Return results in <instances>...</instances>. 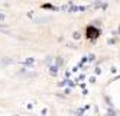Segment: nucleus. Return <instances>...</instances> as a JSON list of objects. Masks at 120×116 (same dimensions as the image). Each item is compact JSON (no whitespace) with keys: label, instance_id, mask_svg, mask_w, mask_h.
<instances>
[]
</instances>
